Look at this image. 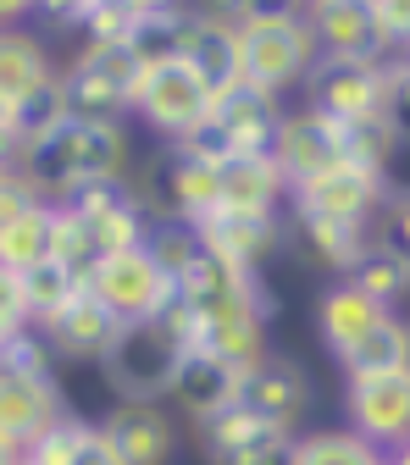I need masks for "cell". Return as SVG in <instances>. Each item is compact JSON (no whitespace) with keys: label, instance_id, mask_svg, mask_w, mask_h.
I'll return each mask as SVG.
<instances>
[{"label":"cell","instance_id":"1","mask_svg":"<svg viewBox=\"0 0 410 465\" xmlns=\"http://www.w3.org/2000/svg\"><path fill=\"white\" fill-rule=\"evenodd\" d=\"M178 305L189 316V349L227 366H255L266 355V327L277 316V294L261 272H239L216 255H200L178 277Z\"/></svg>","mask_w":410,"mask_h":465},{"label":"cell","instance_id":"2","mask_svg":"<svg viewBox=\"0 0 410 465\" xmlns=\"http://www.w3.org/2000/svg\"><path fill=\"white\" fill-rule=\"evenodd\" d=\"M12 161L28 172V178L39 183V194L55 205V200H67L89 178H128L134 139H128V123H89V116H67L62 128H50V134L17 144Z\"/></svg>","mask_w":410,"mask_h":465},{"label":"cell","instance_id":"3","mask_svg":"<svg viewBox=\"0 0 410 465\" xmlns=\"http://www.w3.org/2000/svg\"><path fill=\"white\" fill-rule=\"evenodd\" d=\"M67 393L55 377L50 349L39 343V332H23L12 343H0V432L17 443H39L55 421H67Z\"/></svg>","mask_w":410,"mask_h":465},{"label":"cell","instance_id":"4","mask_svg":"<svg viewBox=\"0 0 410 465\" xmlns=\"http://www.w3.org/2000/svg\"><path fill=\"white\" fill-rule=\"evenodd\" d=\"M139 78H145V62L134 55L128 39L78 45V55L62 67L67 116H89V123H134Z\"/></svg>","mask_w":410,"mask_h":465},{"label":"cell","instance_id":"5","mask_svg":"<svg viewBox=\"0 0 410 465\" xmlns=\"http://www.w3.org/2000/svg\"><path fill=\"white\" fill-rule=\"evenodd\" d=\"M189 355V343L172 332L161 316L150 322H123L116 343L100 355V377L116 399H150V404H166V388L178 377Z\"/></svg>","mask_w":410,"mask_h":465},{"label":"cell","instance_id":"6","mask_svg":"<svg viewBox=\"0 0 410 465\" xmlns=\"http://www.w3.org/2000/svg\"><path fill=\"white\" fill-rule=\"evenodd\" d=\"M239 62H245V84L266 89V94H300L311 67H316V39L305 28V17L295 23H239Z\"/></svg>","mask_w":410,"mask_h":465},{"label":"cell","instance_id":"7","mask_svg":"<svg viewBox=\"0 0 410 465\" xmlns=\"http://www.w3.org/2000/svg\"><path fill=\"white\" fill-rule=\"evenodd\" d=\"M305 28L316 39V55H333V62L388 67V62L405 55V45L388 34V23L377 12V0H311Z\"/></svg>","mask_w":410,"mask_h":465},{"label":"cell","instance_id":"8","mask_svg":"<svg viewBox=\"0 0 410 465\" xmlns=\"http://www.w3.org/2000/svg\"><path fill=\"white\" fill-rule=\"evenodd\" d=\"M211 89H205V78L184 62H155V67H145V78H139V94H134V123L139 128H150L161 144H178L184 134H195L205 116H211Z\"/></svg>","mask_w":410,"mask_h":465},{"label":"cell","instance_id":"9","mask_svg":"<svg viewBox=\"0 0 410 465\" xmlns=\"http://www.w3.org/2000/svg\"><path fill=\"white\" fill-rule=\"evenodd\" d=\"M388 189H383V172L366 161H333L311 178L288 183V216H333V222H377Z\"/></svg>","mask_w":410,"mask_h":465},{"label":"cell","instance_id":"10","mask_svg":"<svg viewBox=\"0 0 410 465\" xmlns=\"http://www.w3.org/2000/svg\"><path fill=\"white\" fill-rule=\"evenodd\" d=\"M89 294H95L116 322H150V316H161V311L172 305L178 282H172V277L150 261V250L139 244V250H111V255H100L95 272H89Z\"/></svg>","mask_w":410,"mask_h":465},{"label":"cell","instance_id":"11","mask_svg":"<svg viewBox=\"0 0 410 465\" xmlns=\"http://www.w3.org/2000/svg\"><path fill=\"white\" fill-rule=\"evenodd\" d=\"M344 427L377 443V449H399L410 438V366L394 371H361V377H344Z\"/></svg>","mask_w":410,"mask_h":465},{"label":"cell","instance_id":"12","mask_svg":"<svg viewBox=\"0 0 410 465\" xmlns=\"http://www.w3.org/2000/svg\"><path fill=\"white\" fill-rule=\"evenodd\" d=\"M239 404L250 416H261L266 427L277 432H305L311 411H316V382L300 361L277 355V349H266V355L255 366H245V382H239Z\"/></svg>","mask_w":410,"mask_h":465},{"label":"cell","instance_id":"13","mask_svg":"<svg viewBox=\"0 0 410 465\" xmlns=\"http://www.w3.org/2000/svg\"><path fill=\"white\" fill-rule=\"evenodd\" d=\"M195 239H200L205 255L266 277V266L288 244V211H233V205H222L195 227Z\"/></svg>","mask_w":410,"mask_h":465},{"label":"cell","instance_id":"14","mask_svg":"<svg viewBox=\"0 0 410 465\" xmlns=\"http://www.w3.org/2000/svg\"><path fill=\"white\" fill-rule=\"evenodd\" d=\"M388 67H394V62H388ZM388 67L316 55V67H311V78H305V89H300V105L333 116V123H366V116H383Z\"/></svg>","mask_w":410,"mask_h":465},{"label":"cell","instance_id":"15","mask_svg":"<svg viewBox=\"0 0 410 465\" xmlns=\"http://www.w3.org/2000/svg\"><path fill=\"white\" fill-rule=\"evenodd\" d=\"M100 432L123 465H172L184 449L178 416L166 404H150V399H116L100 416Z\"/></svg>","mask_w":410,"mask_h":465},{"label":"cell","instance_id":"16","mask_svg":"<svg viewBox=\"0 0 410 465\" xmlns=\"http://www.w3.org/2000/svg\"><path fill=\"white\" fill-rule=\"evenodd\" d=\"M39 343L50 349V361H84V366H100V355L116 343V332H123V322H116L95 294H89V282L78 288V294L55 311V316H45L39 327Z\"/></svg>","mask_w":410,"mask_h":465},{"label":"cell","instance_id":"17","mask_svg":"<svg viewBox=\"0 0 410 465\" xmlns=\"http://www.w3.org/2000/svg\"><path fill=\"white\" fill-rule=\"evenodd\" d=\"M344 155H349V128L344 123H333V116H322L311 105H288L283 128L272 139V161L283 166L288 183L311 178V172H322V166H333Z\"/></svg>","mask_w":410,"mask_h":465},{"label":"cell","instance_id":"18","mask_svg":"<svg viewBox=\"0 0 410 465\" xmlns=\"http://www.w3.org/2000/svg\"><path fill=\"white\" fill-rule=\"evenodd\" d=\"M55 84H62V62H55L50 39L34 23L0 28V100H6L12 111H23L39 94H50Z\"/></svg>","mask_w":410,"mask_h":465},{"label":"cell","instance_id":"19","mask_svg":"<svg viewBox=\"0 0 410 465\" xmlns=\"http://www.w3.org/2000/svg\"><path fill=\"white\" fill-rule=\"evenodd\" d=\"M239 382H245L239 366H227V361H216V355L189 349L184 366H178V377H172V388H166V404H178V416H184L189 427H205L211 416H222V411H233V404H239Z\"/></svg>","mask_w":410,"mask_h":465},{"label":"cell","instance_id":"20","mask_svg":"<svg viewBox=\"0 0 410 465\" xmlns=\"http://www.w3.org/2000/svg\"><path fill=\"white\" fill-rule=\"evenodd\" d=\"M388 311L377 300H366L349 277H327L322 282V294L311 300V327H316V343L327 349L333 361H344L349 349H355Z\"/></svg>","mask_w":410,"mask_h":465},{"label":"cell","instance_id":"21","mask_svg":"<svg viewBox=\"0 0 410 465\" xmlns=\"http://www.w3.org/2000/svg\"><path fill=\"white\" fill-rule=\"evenodd\" d=\"M283 116H288V105L277 94H266V89H250V84H239L233 94H222L211 105V123H216L227 155H261V150H272Z\"/></svg>","mask_w":410,"mask_h":465},{"label":"cell","instance_id":"22","mask_svg":"<svg viewBox=\"0 0 410 465\" xmlns=\"http://www.w3.org/2000/svg\"><path fill=\"white\" fill-rule=\"evenodd\" d=\"M178 55H184V62L205 78L211 100H222V94H233V89L245 84V62H239V23H222V17H205V12H195V6H189V28H184Z\"/></svg>","mask_w":410,"mask_h":465},{"label":"cell","instance_id":"23","mask_svg":"<svg viewBox=\"0 0 410 465\" xmlns=\"http://www.w3.org/2000/svg\"><path fill=\"white\" fill-rule=\"evenodd\" d=\"M216 178H222V205L233 211H288V178L272 161V150L216 161Z\"/></svg>","mask_w":410,"mask_h":465},{"label":"cell","instance_id":"24","mask_svg":"<svg viewBox=\"0 0 410 465\" xmlns=\"http://www.w3.org/2000/svg\"><path fill=\"white\" fill-rule=\"evenodd\" d=\"M372 227L377 222H333V216H288V232L305 244V255L327 272V277H344L372 244Z\"/></svg>","mask_w":410,"mask_h":465},{"label":"cell","instance_id":"25","mask_svg":"<svg viewBox=\"0 0 410 465\" xmlns=\"http://www.w3.org/2000/svg\"><path fill=\"white\" fill-rule=\"evenodd\" d=\"M34 465H123V460H116V449L105 443L100 421L67 416L34 443Z\"/></svg>","mask_w":410,"mask_h":465},{"label":"cell","instance_id":"26","mask_svg":"<svg viewBox=\"0 0 410 465\" xmlns=\"http://www.w3.org/2000/svg\"><path fill=\"white\" fill-rule=\"evenodd\" d=\"M195 438H200V449H205L211 465H233L239 454H250V449H261V443H272V438H295V432H277V427H266L261 416H250L245 404H233V411L211 416L205 427H195Z\"/></svg>","mask_w":410,"mask_h":465},{"label":"cell","instance_id":"27","mask_svg":"<svg viewBox=\"0 0 410 465\" xmlns=\"http://www.w3.org/2000/svg\"><path fill=\"white\" fill-rule=\"evenodd\" d=\"M344 277L355 282L366 300H377L383 311H405V305H410V261H405L399 250H388V244L377 239V232H372L366 255H361L355 266H349Z\"/></svg>","mask_w":410,"mask_h":465},{"label":"cell","instance_id":"28","mask_svg":"<svg viewBox=\"0 0 410 465\" xmlns=\"http://www.w3.org/2000/svg\"><path fill=\"white\" fill-rule=\"evenodd\" d=\"M410 361V311H388L349 355L338 361L344 377H361V371H394Z\"/></svg>","mask_w":410,"mask_h":465},{"label":"cell","instance_id":"29","mask_svg":"<svg viewBox=\"0 0 410 465\" xmlns=\"http://www.w3.org/2000/svg\"><path fill=\"white\" fill-rule=\"evenodd\" d=\"M50 227H55V205H34L12 222H0V266L6 272H28L39 261H50Z\"/></svg>","mask_w":410,"mask_h":465},{"label":"cell","instance_id":"30","mask_svg":"<svg viewBox=\"0 0 410 465\" xmlns=\"http://www.w3.org/2000/svg\"><path fill=\"white\" fill-rule=\"evenodd\" d=\"M300 465H388V449L355 438L349 427H305L300 432Z\"/></svg>","mask_w":410,"mask_h":465},{"label":"cell","instance_id":"31","mask_svg":"<svg viewBox=\"0 0 410 465\" xmlns=\"http://www.w3.org/2000/svg\"><path fill=\"white\" fill-rule=\"evenodd\" d=\"M184 28H189V0H184V6H172V12L134 17V34H128V45H134V55H139L145 67H155V62H178Z\"/></svg>","mask_w":410,"mask_h":465},{"label":"cell","instance_id":"32","mask_svg":"<svg viewBox=\"0 0 410 465\" xmlns=\"http://www.w3.org/2000/svg\"><path fill=\"white\" fill-rule=\"evenodd\" d=\"M17 277H23V305H28V322H34V327H39L45 316H55V311H62L78 288H84L62 261H39V266H28V272H17Z\"/></svg>","mask_w":410,"mask_h":465},{"label":"cell","instance_id":"33","mask_svg":"<svg viewBox=\"0 0 410 465\" xmlns=\"http://www.w3.org/2000/svg\"><path fill=\"white\" fill-rule=\"evenodd\" d=\"M145 250H150V261H155L172 282H178V277L205 255V250H200V239H195V227H189V222H172V216H155V222H150Z\"/></svg>","mask_w":410,"mask_h":465},{"label":"cell","instance_id":"34","mask_svg":"<svg viewBox=\"0 0 410 465\" xmlns=\"http://www.w3.org/2000/svg\"><path fill=\"white\" fill-rule=\"evenodd\" d=\"M50 261H62L78 282H89V272H95V261H100V250H95V239H89V227H84V216H73L67 205H55V227H50Z\"/></svg>","mask_w":410,"mask_h":465},{"label":"cell","instance_id":"35","mask_svg":"<svg viewBox=\"0 0 410 465\" xmlns=\"http://www.w3.org/2000/svg\"><path fill=\"white\" fill-rule=\"evenodd\" d=\"M105 6V0H39V12H34V28L39 34H84V23Z\"/></svg>","mask_w":410,"mask_h":465},{"label":"cell","instance_id":"36","mask_svg":"<svg viewBox=\"0 0 410 465\" xmlns=\"http://www.w3.org/2000/svg\"><path fill=\"white\" fill-rule=\"evenodd\" d=\"M34 205H45L39 183L28 178L17 161H6V166H0V222H12V216H23V211H34Z\"/></svg>","mask_w":410,"mask_h":465},{"label":"cell","instance_id":"37","mask_svg":"<svg viewBox=\"0 0 410 465\" xmlns=\"http://www.w3.org/2000/svg\"><path fill=\"white\" fill-rule=\"evenodd\" d=\"M23 332H34L28 305H23V277L0 266V343H12V338H23Z\"/></svg>","mask_w":410,"mask_h":465},{"label":"cell","instance_id":"38","mask_svg":"<svg viewBox=\"0 0 410 465\" xmlns=\"http://www.w3.org/2000/svg\"><path fill=\"white\" fill-rule=\"evenodd\" d=\"M383 123L399 144H410V67L394 62L388 67V100H383Z\"/></svg>","mask_w":410,"mask_h":465},{"label":"cell","instance_id":"39","mask_svg":"<svg viewBox=\"0 0 410 465\" xmlns=\"http://www.w3.org/2000/svg\"><path fill=\"white\" fill-rule=\"evenodd\" d=\"M377 239L388 244V250H399L405 261H410V200H383V211H377Z\"/></svg>","mask_w":410,"mask_h":465},{"label":"cell","instance_id":"40","mask_svg":"<svg viewBox=\"0 0 410 465\" xmlns=\"http://www.w3.org/2000/svg\"><path fill=\"white\" fill-rule=\"evenodd\" d=\"M311 0H245L239 6V23H295L305 17Z\"/></svg>","mask_w":410,"mask_h":465},{"label":"cell","instance_id":"41","mask_svg":"<svg viewBox=\"0 0 410 465\" xmlns=\"http://www.w3.org/2000/svg\"><path fill=\"white\" fill-rule=\"evenodd\" d=\"M233 465H300V438H272V443L239 454Z\"/></svg>","mask_w":410,"mask_h":465},{"label":"cell","instance_id":"42","mask_svg":"<svg viewBox=\"0 0 410 465\" xmlns=\"http://www.w3.org/2000/svg\"><path fill=\"white\" fill-rule=\"evenodd\" d=\"M383 189H388V200H410V144H399V150L388 155V166H383Z\"/></svg>","mask_w":410,"mask_h":465},{"label":"cell","instance_id":"43","mask_svg":"<svg viewBox=\"0 0 410 465\" xmlns=\"http://www.w3.org/2000/svg\"><path fill=\"white\" fill-rule=\"evenodd\" d=\"M377 12H383L388 34H394L399 45H410V0H377Z\"/></svg>","mask_w":410,"mask_h":465},{"label":"cell","instance_id":"44","mask_svg":"<svg viewBox=\"0 0 410 465\" xmlns=\"http://www.w3.org/2000/svg\"><path fill=\"white\" fill-rule=\"evenodd\" d=\"M17 144H23V134H17V111L0 100V161H12V155H17Z\"/></svg>","mask_w":410,"mask_h":465},{"label":"cell","instance_id":"45","mask_svg":"<svg viewBox=\"0 0 410 465\" xmlns=\"http://www.w3.org/2000/svg\"><path fill=\"white\" fill-rule=\"evenodd\" d=\"M34 12H39V0H0V28H23L34 23Z\"/></svg>","mask_w":410,"mask_h":465},{"label":"cell","instance_id":"46","mask_svg":"<svg viewBox=\"0 0 410 465\" xmlns=\"http://www.w3.org/2000/svg\"><path fill=\"white\" fill-rule=\"evenodd\" d=\"M195 12H205V17H222V23H239V6L245 0H189Z\"/></svg>","mask_w":410,"mask_h":465},{"label":"cell","instance_id":"47","mask_svg":"<svg viewBox=\"0 0 410 465\" xmlns=\"http://www.w3.org/2000/svg\"><path fill=\"white\" fill-rule=\"evenodd\" d=\"M0 465H34V449H28V443H17V438H6V432H0Z\"/></svg>","mask_w":410,"mask_h":465},{"label":"cell","instance_id":"48","mask_svg":"<svg viewBox=\"0 0 410 465\" xmlns=\"http://www.w3.org/2000/svg\"><path fill=\"white\" fill-rule=\"evenodd\" d=\"M123 6L134 17H150V12H172V6H184V0H123Z\"/></svg>","mask_w":410,"mask_h":465},{"label":"cell","instance_id":"49","mask_svg":"<svg viewBox=\"0 0 410 465\" xmlns=\"http://www.w3.org/2000/svg\"><path fill=\"white\" fill-rule=\"evenodd\" d=\"M388 465H410V438H405L399 449H388Z\"/></svg>","mask_w":410,"mask_h":465},{"label":"cell","instance_id":"50","mask_svg":"<svg viewBox=\"0 0 410 465\" xmlns=\"http://www.w3.org/2000/svg\"><path fill=\"white\" fill-rule=\"evenodd\" d=\"M399 62H405V67H410V45H405V55H399Z\"/></svg>","mask_w":410,"mask_h":465},{"label":"cell","instance_id":"51","mask_svg":"<svg viewBox=\"0 0 410 465\" xmlns=\"http://www.w3.org/2000/svg\"><path fill=\"white\" fill-rule=\"evenodd\" d=\"M405 366H410V361H405Z\"/></svg>","mask_w":410,"mask_h":465}]
</instances>
